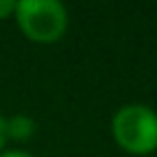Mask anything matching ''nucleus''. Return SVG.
<instances>
[{
  "label": "nucleus",
  "mask_w": 157,
  "mask_h": 157,
  "mask_svg": "<svg viewBox=\"0 0 157 157\" xmlns=\"http://www.w3.org/2000/svg\"><path fill=\"white\" fill-rule=\"evenodd\" d=\"M7 146V134H5V116L0 113V152L5 150Z\"/></svg>",
  "instance_id": "nucleus-6"
},
{
  "label": "nucleus",
  "mask_w": 157,
  "mask_h": 157,
  "mask_svg": "<svg viewBox=\"0 0 157 157\" xmlns=\"http://www.w3.org/2000/svg\"><path fill=\"white\" fill-rule=\"evenodd\" d=\"M111 136L127 155H152L157 150V111L141 102L123 104L111 118Z\"/></svg>",
  "instance_id": "nucleus-1"
},
{
  "label": "nucleus",
  "mask_w": 157,
  "mask_h": 157,
  "mask_svg": "<svg viewBox=\"0 0 157 157\" xmlns=\"http://www.w3.org/2000/svg\"><path fill=\"white\" fill-rule=\"evenodd\" d=\"M14 12H16V0H0V21L14 19Z\"/></svg>",
  "instance_id": "nucleus-4"
},
{
  "label": "nucleus",
  "mask_w": 157,
  "mask_h": 157,
  "mask_svg": "<svg viewBox=\"0 0 157 157\" xmlns=\"http://www.w3.org/2000/svg\"><path fill=\"white\" fill-rule=\"evenodd\" d=\"M0 157H35V155L23 150V148H5V150L0 152Z\"/></svg>",
  "instance_id": "nucleus-5"
},
{
  "label": "nucleus",
  "mask_w": 157,
  "mask_h": 157,
  "mask_svg": "<svg viewBox=\"0 0 157 157\" xmlns=\"http://www.w3.org/2000/svg\"><path fill=\"white\" fill-rule=\"evenodd\" d=\"M14 21L35 44H56L69 28V12L60 0H16Z\"/></svg>",
  "instance_id": "nucleus-2"
},
{
  "label": "nucleus",
  "mask_w": 157,
  "mask_h": 157,
  "mask_svg": "<svg viewBox=\"0 0 157 157\" xmlns=\"http://www.w3.org/2000/svg\"><path fill=\"white\" fill-rule=\"evenodd\" d=\"M35 129V120L28 116V113H14V116L5 118V134H7V141H21L25 143L28 139H33Z\"/></svg>",
  "instance_id": "nucleus-3"
}]
</instances>
